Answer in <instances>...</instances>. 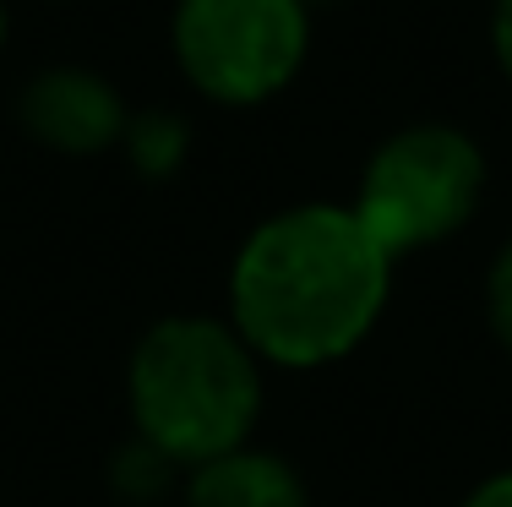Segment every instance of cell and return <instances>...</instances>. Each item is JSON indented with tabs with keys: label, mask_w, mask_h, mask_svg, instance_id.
<instances>
[{
	"label": "cell",
	"mask_w": 512,
	"mask_h": 507,
	"mask_svg": "<svg viewBox=\"0 0 512 507\" xmlns=\"http://www.w3.org/2000/svg\"><path fill=\"white\" fill-rule=\"evenodd\" d=\"M393 268L349 202H295L235 246L224 317L267 371L311 377L371 344L393 300Z\"/></svg>",
	"instance_id": "cell-1"
},
{
	"label": "cell",
	"mask_w": 512,
	"mask_h": 507,
	"mask_svg": "<svg viewBox=\"0 0 512 507\" xmlns=\"http://www.w3.org/2000/svg\"><path fill=\"white\" fill-rule=\"evenodd\" d=\"M131 437L186 469L256 442L267 415V366L224 311H169L126 355Z\"/></svg>",
	"instance_id": "cell-2"
},
{
	"label": "cell",
	"mask_w": 512,
	"mask_h": 507,
	"mask_svg": "<svg viewBox=\"0 0 512 507\" xmlns=\"http://www.w3.org/2000/svg\"><path fill=\"white\" fill-rule=\"evenodd\" d=\"M485 202V153L463 126L414 120L376 142L349 208L393 262L447 246L474 224Z\"/></svg>",
	"instance_id": "cell-3"
},
{
	"label": "cell",
	"mask_w": 512,
	"mask_h": 507,
	"mask_svg": "<svg viewBox=\"0 0 512 507\" xmlns=\"http://www.w3.org/2000/svg\"><path fill=\"white\" fill-rule=\"evenodd\" d=\"M175 66L207 104L256 110L300 77L311 55L306 0H175Z\"/></svg>",
	"instance_id": "cell-4"
},
{
	"label": "cell",
	"mask_w": 512,
	"mask_h": 507,
	"mask_svg": "<svg viewBox=\"0 0 512 507\" xmlns=\"http://www.w3.org/2000/svg\"><path fill=\"white\" fill-rule=\"evenodd\" d=\"M17 120L39 148L66 153V159H93V153L120 148L126 137V99L120 88L93 66H44L39 77L22 82Z\"/></svg>",
	"instance_id": "cell-5"
},
{
	"label": "cell",
	"mask_w": 512,
	"mask_h": 507,
	"mask_svg": "<svg viewBox=\"0 0 512 507\" xmlns=\"http://www.w3.org/2000/svg\"><path fill=\"white\" fill-rule=\"evenodd\" d=\"M180 507H311V480L284 448L262 437L186 469Z\"/></svg>",
	"instance_id": "cell-6"
},
{
	"label": "cell",
	"mask_w": 512,
	"mask_h": 507,
	"mask_svg": "<svg viewBox=\"0 0 512 507\" xmlns=\"http://www.w3.org/2000/svg\"><path fill=\"white\" fill-rule=\"evenodd\" d=\"M120 153L142 180H175L191 159V120L180 110H131Z\"/></svg>",
	"instance_id": "cell-7"
},
{
	"label": "cell",
	"mask_w": 512,
	"mask_h": 507,
	"mask_svg": "<svg viewBox=\"0 0 512 507\" xmlns=\"http://www.w3.org/2000/svg\"><path fill=\"white\" fill-rule=\"evenodd\" d=\"M109 491H115V502H131V507H153L164 497H175L180 491V469L169 464L158 448H148L142 437H126L115 453H109V469H104Z\"/></svg>",
	"instance_id": "cell-8"
},
{
	"label": "cell",
	"mask_w": 512,
	"mask_h": 507,
	"mask_svg": "<svg viewBox=\"0 0 512 507\" xmlns=\"http://www.w3.org/2000/svg\"><path fill=\"white\" fill-rule=\"evenodd\" d=\"M480 306H485V328H491V338L512 355V235L502 240V246H496L491 268H485Z\"/></svg>",
	"instance_id": "cell-9"
},
{
	"label": "cell",
	"mask_w": 512,
	"mask_h": 507,
	"mask_svg": "<svg viewBox=\"0 0 512 507\" xmlns=\"http://www.w3.org/2000/svg\"><path fill=\"white\" fill-rule=\"evenodd\" d=\"M453 507H512V464L491 469V475H480Z\"/></svg>",
	"instance_id": "cell-10"
},
{
	"label": "cell",
	"mask_w": 512,
	"mask_h": 507,
	"mask_svg": "<svg viewBox=\"0 0 512 507\" xmlns=\"http://www.w3.org/2000/svg\"><path fill=\"white\" fill-rule=\"evenodd\" d=\"M491 50H496L502 77L512 82V0H496L491 6Z\"/></svg>",
	"instance_id": "cell-11"
},
{
	"label": "cell",
	"mask_w": 512,
	"mask_h": 507,
	"mask_svg": "<svg viewBox=\"0 0 512 507\" xmlns=\"http://www.w3.org/2000/svg\"><path fill=\"white\" fill-rule=\"evenodd\" d=\"M0 44H6V0H0Z\"/></svg>",
	"instance_id": "cell-12"
},
{
	"label": "cell",
	"mask_w": 512,
	"mask_h": 507,
	"mask_svg": "<svg viewBox=\"0 0 512 507\" xmlns=\"http://www.w3.org/2000/svg\"><path fill=\"white\" fill-rule=\"evenodd\" d=\"M306 6H311V11H316V6H338V0H306Z\"/></svg>",
	"instance_id": "cell-13"
}]
</instances>
